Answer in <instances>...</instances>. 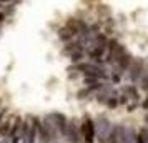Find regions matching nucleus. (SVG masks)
Returning <instances> with one entry per match:
<instances>
[{"instance_id": "f257e3e1", "label": "nucleus", "mask_w": 148, "mask_h": 143, "mask_svg": "<svg viewBox=\"0 0 148 143\" xmlns=\"http://www.w3.org/2000/svg\"><path fill=\"white\" fill-rule=\"evenodd\" d=\"M73 68L77 72L83 73L85 77H95L98 80H107L108 78L107 68L103 67V65L93 63V62H80V63H75Z\"/></svg>"}, {"instance_id": "f03ea898", "label": "nucleus", "mask_w": 148, "mask_h": 143, "mask_svg": "<svg viewBox=\"0 0 148 143\" xmlns=\"http://www.w3.org/2000/svg\"><path fill=\"white\" fill-rule=\"evenodd\" d=\"M93 122H95V133H97L95 138H98V142L100 143H107L108 135H110V131H112V127H113V125L110 123V120H108L105 115H98Z\"/></svg>"}, {"instance_id": "7ed1b4c3", "label": "nucleus", "mask_w": 148, "mask_h": 143, "mask_svg": "<svg viewBox=\"0 0 148 143\" xmlns=\"http://www.w3.org/2000/svg\"><path fill=\"white\" fill-rule=\"evenodd\" d=\"M80 135H82L83 143H95L97 133H95V122L92 116H88V115L83 116V120L80 123Z\"/></svg>"}, {"instance_id": "20e7f679", "label": "nucleus", "mask_w": 148, "mask_h": 143, "mask_svg": "<svg viewBox=\"0 0 148 143\" xmlns=\"http://www.w3.org/2000/svg\"><path fill=\"white\" fill-rule=\"evenodd\" d=\"M125 50H127V48L123 47L121 43H118L116 40H108L107 52H105V57H103L105 63H108V65H115L116 60L120 58V55L123 53Z\"/></svg>"}, {"instance_id": "39448f33", "label": "nucleus", "mask_w": 148, "mask_h": 143, "mask_svg": "<svg viewBox=\"0 0 148 143\" xmlns=\"http://www.w3.org/2000/svg\"><path fill=\"white\" fill-rule=\"evenodd\" d=\"M62 136H63L68 143H83L82 135H80V125H78V122H77L75 118H72V120L67 122V127L63 130Z\"/></svg>"}, {"instance_id": "423d86ee", "label": "nucleus", "mask_w": 148, "mask_h": 143, "mask_svg": "<svg viewBox=\"0 0 148 143\" xmlns=\"http://www.w3.org/2000/svg\"><path fill=\"white\" fill-rule=\"evenodd\" d=\"M143 70H145V60H143V58H135L133 57V60H132V63H130V67H128V70H127L130 82L138 83L141 73H143Z\"/></svg>"}, {"instance_id": "0eeeda50", "label": "nucleus", "mask_w": 148, "mask_h": 143, "mask_svg": "<svg viewBox=\"0 0 148 143\" xmlns=\"http://www.w3.org/2000/svg\"><path fill=\"white\" fill-rule=\"evenodd\" d=\"M42 125H43V128L47 130V133H48V136H50V140H52V142H57V140H58V136H60V131H58V128H57L55 122L52 120L50 113L43 116Z\"/></svg>"}, {"instance_id": "6e6552de", "label": "nucleus", "mask_w": 148, "mask_h": 143, "mask_svg": "<svg viewBox=\"0 0 148 143\" xmlns=\"http://www.w3.org/2000/svg\"><path fill=\"white\" fill-rule=\"evenodd\" d=\"M27 120H28V133L25 143H37V125L40 122V118L35 115H30Z\"/></svg>"}, {"instance_id": "1a4fd4ad", "label": "nucleus", "mask_w": 148, "mask_h": 143, "mask_svg": "<svg viewBox=\"0 0 148 143\" xmlns=\"http://www.w3.org/2000/svg\"><path fill=\"white\" fill-rule=\"evenodd\" d=\"M132 60H133V57L128 53L127 50H125V52L120 55V58L116 60V63H115V65H112V67H116L120 72H127L128 67H130V63H132Z\"/></svg>"}, {"instance_id": "9d476101", "label": "nucleus", "mask_w": 148, "mask_h": 143, "mask_svg": "<svg viewBox=\"0 0 148 143\" xmlns=\"http://www.w3.org/2000/svg\"><path fill=\"white\" fill-rule=\"evenodd\" d=\"M50 116H52V120L55 122V125H57V128H58V131H60V135H62L65 127H67L68 118L63 113H60V112H53V113H50Z\"/></svg>"}, {"instance_id": "9b49d317", "label": "nucleus", "mask_w": 148, "mask_h": 143, "mask_svg": "<svg viewBox=\"0 0 148 143\" xmlns=\"http://www.w3.org/2000/svg\"><path fill=\"white\" fill-rule=\"evenodd\" d=\"M121 131H123V125H113L107 143H121Z\"/></svg>"}, {"instance_id": "f8f14e48", "label": "nucleus", "mask_w": 148, "mask_h": 143, "mask_svg": "<svg viewBox=\"0 0 148 143\" xmlns=\"http://www.w3.org/2000/svg\"><path fill=\"white\" fill-rule=\"evenodd\" d=\"M136 142V131L132 127H123L121 131V143H135Z\"/></svg>"}, {"instance_id": "ddd939ff", "label": "nucleus", "mask_w": 148, "mask_h": 143, "mask_svg": "<svg viewBox=\"0 0 148 143\" xmlns=\"http://www.w3.org/2000/svg\"><path fill=\"white\" fill-rule=\"evenodd\" d=\"M75 37H77V35H75L73 32H72V30H70V28L67 27V25H63V27H62L60 30H58V38H60V40L63 42V43H67V42L73 40Z\"/></svg>"}, {"instance_id": "4468645a", "label": "nucleus", "mask_w": 148, "mask_h": 143, "mask_svg": "<svg viewBox=\"0 0 148 143\" xmlns=\"http://www.w3.org/2000/svg\"><path fill=\"white\" fill-rule=\"evenodd\" d=\"M138 85H140L141 90H147V92H148V65H147V63H145V70H143L140 80H138Z\"/></svg>"}, {"instance_id": "2eb2a0df", "label": "nucleus", "mask_w": 148, "mask_h": 143, "mask_svg": "<svg viewBox=\"0 0 148 143\" xmlns=\"http://www.w3.org/2000/svg\"><path fill=\"white\" fill-rule=\"evenodd\" d=\"M68 57H70V60L73 62V63H80V62L83 60V57H85V52H83V50H77L73 53H70Z\"/></svg>"}, {"instance_id": "dca6fc26", "label": "nucleus", "mask_w": 148, "mask_h": 143, "mask_svg": "<svg viewBox=\"0 0 148 143\" xmlns=\"http://www.w3.org/2000/svg\"><path fill=\"white\" fill-rule=\"evenodd\" d=\"M123 95H127V98H133V100L138 98V93H136L135 87H125L123 88Z\"/></svg>"}, {"instance_id": "f3484780", "label": "nucleus", "mask_w": 148, "mask_h": 143, "mask_svg": "<svg viewBox=\"0 0 148 143\" xmlns=\"http://www.w3.org/2000/svg\"><path fill=\"white\" fill-rule=\"evenodd\" d=\"M105 105H107L108 108H115V107H118V93L115 92L113 95H112L107 102H105Z\"/></svg>"}, {"instance_id": "a211bd4d", "label": "nucleus", "mask_w": 148, "mask_h": 143, "mask_svg": "<svg viewBox=\"0 0 148 143\" xmlns=\"http://www.w3.org/2000/svg\"><path fill=\"white\" fill-rule=\"evenodd\" d=\"M136 135L141 138V142H143V143H148V127H143V128H140V131H138Z\"/></svg>"}, {"instance_id": "6ab92c4d", "label": "nucleus", "mask_w": 148, "mask_h": 143, "mask_svg": "<svg viewBox=\"0 0 148 143\" xmlns=\"http://www.w3.org/2000/svg\"><path fill=\"white\" fill-rule=\"evenodd\" d=\"M90 93H92V92H90L88 88H83V90H80V92L77 93V96H78V98H85V96H88Z\"/></svg>"}, {"instance_id": "aec40b11", "label": "nucleus", "mask_w": 148, "mask_h": 143, "mask_svg": "<svg viewBox=\"0 0 148 143\" xmlns=\"http://www.w3.org/2000/svg\"><path fill=\"white\" fill-rule=\"evenodd\" d=\"M141 107H143L145 110H148V98H147V100H145L143 103H141Z\"/></svg>"}, {"instance_id": "412c9836", "label": "nucleus", "mask_w": 148, "mask_h": 143, "mask_svg": "<svg viewBox=\"0 0 148 143\" xmlns=\"http://www.w3.org/2000/svg\"><path fill=\"white\" fill-rule=\"evenodd\" d=\"M3 20H5V14H3V12H0V23H2Z\"/></svg>"}, {"instance_id": "4be33fe9", "label": "nucleus", "mask_w": 148, "mask_h": 143, "mask_svg": "<svg viewBox=\"0 0 148 143\" xmlns=\"http://www.w3.org/2000/svg\"><path fill=\"white\" fill-rule=\"evenodd\" d=\"M5 2H10V0H0V3H5Z\"/></svg>"}, {"instance_id": "5701e85b", "label": "nucleus", "mask_w": 148, "mask_h": 143, "mask_svg": "<svg viewBox=\"0 0 148 143\" xmlns=\"http://www.w3.org/2000/svg\"><path fill=\"white\" fill-rule=\"evenodd\" d=\"M145 120H147V123H148V115H147V118H145Z\"/></svg>"}, {"instance_id": "b1692460", "label": "nucleus", "mask_w": 148, "mask_h": 143, "mask_svg": "<svg viewBox=\"0 0 148 143\" xmlns=\"http://www.w3.org/2000/svg\"><path fill=\"white\" fill-rule=\"evenodd\" d=\"M52 143H58V142H52Z\"/></svg>"}, {"instance_id": "393cba45", "label": "nucleus", "mask_w": 148, "mask_h": 143, "mask_svg": "<svg viewBox=\"0 0 148 143\" xmlns=\"http://www.w3.org/2000/svg\"><path fill=\"white\" fill-rule=\"evenodd\" d=\"M0 7H2V3H0Z\"/></svg>"}, {"instance_id": "a878e982", "label": "nucleus", "mask_w": 148, "mask_h": 143, "mask_svg": "<svg viewBox=\"0 0 148 143\" xmlns=\"http://www.w3.org/2000/svg\"><path fill=\"white\" fill-rule=\"evenodd\" d=\"M147 98H148V96H147Z\"/></svg>"}]
</instances>
